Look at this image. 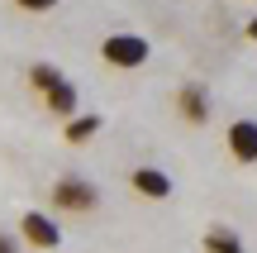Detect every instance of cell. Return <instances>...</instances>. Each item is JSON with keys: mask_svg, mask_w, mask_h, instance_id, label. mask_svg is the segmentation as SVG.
I'll use <instances>...</instances> for the list:
<instances>
[{"mask_svg": "<svg viewBox=\"0 0 257 253\" xmlns=\"http://www.w3.org/2000/svg\"><path fill=\"white\" fill-rule=\"evenodd\" d=\"M53 206L72 210V215H91V210L100 206V191L86 177H62V182H53Z\"/></svg>", "mask_w": 257, "mask_h": 253, "instance_id": "obj_2", "label": "cell"}, {"mask_svg": "<svg viewBox=\"0 0 257 253\" xmlns=\"http://www.w3.org/2000/svg\"><path fill=\"white\" fill-rule=\"evenodd\" d=\"M0 253H19V239L15 234H0Z\"/></svg>", "mask_w": 257, "mask_h": 253, "instance_id": "obj_12", "label": "cell"}, {"mask_svg": "<svg viewBox=\"0 0 257 253\" xmlns=\"http://www.w3.org/2000/svg\"><path fill=\"white\" fill-rule=\"evenodd\" d=\"M128 187H134L138 196H148V201H167L172 196V177H167L162 167H134L128 172Z\"/></svg>", "mask_w": 257, "mask_h": 253, "instance_id": "obj_5", "label": "cell"}, {"mask_svg": "<svg viewBox=\"0 0 257 253\" xmlns=\"http://www.w3.org/2000/svg\"><path fill=\"white\" fill-rule=\"evenodd\" d=\"M100 57L110 67H119V72H134V67H143L148 57H153V43H148L143 34H105L100 38Z\"/></svg>", "mask_w": 257, "mask_h": 253, "instance_id": "obj_1", "label": "cell"}, {"mask_svg": "<svg viewBox=\"0 0 257 253\" xmlns=\"http://www.w3.org/2000/svg\"><path fill=\"white\" fill-rule=\"evenodd\" d=\"M205 253H248V248H243V239L229 225H210L205 229Z\"/></svg>", "mask_w": 257, "mask_h": 253, "instance_id": "obj_8", "label": "cell"}, {"mask_svg": "<svg viewBox=\"0 0 257 253\" xmlns=\"http://www.w3.org/2000/svg\"><path fill=\"white\" fill-rule=\"evenodd\" d=\"M43 105H48V115H57V120H72V115H81V110H76V105H81V96H76V86L67 81V76L53 86V91H43Z\"/></svg>", "mask_w": 257, "mask_h": 253, "instance_id": "obj_7", "label": "cell"}, {"mask_svg": "<svg viewBox=\"0 0 257 253\" xmlns=\"http://www.w3.org/2000/svg\"><path fill=\"white\" fill-rule=\"evenodd\" d=\"M100 129H105L100 115H72V120H67V143H91Z\"/></svg>", "mask_w": 257, "mask_h": 253, "instance_id": "obj_9", "label": "cell"}, {"mask_svg": "<svg viewBox=\"0 0 257 253\" xmlns=\"http://www.w3.org/2000/svg\"><path fill=\"white\" fill-rule=\"evenodd\" d=\"M176 115H181L186 124H205L210 120V91H205L200 81H186L181 91H176Z\"/></svg>", "mask_w": 257, "mask_h": 253, "instance_id": "obj_4", "label": "cell"}, {"mask_svg": "<svg viewBox=\"0 0 257 253\" xmlns=\"http://www.w3.org/2000/svg\"><path fill=\"white\" fill-rule=\"evenodd\" d=\"M243 34H248V38H252V43H257V15L248 19V29H243Z\"/></svg>", "mask_w": 257, "mask_h": 253, "instance_id": "obj_13", "label": "cell"}, {"mask_svg": "<svg viewBox=\"0 0 257 253\" xmlns=\"http://www.w3.org/2000/svg\"><path fill=\"white\" fill-rule=\"evenodd\" d=\"M229 153L238 162H257V120H233L229 124Z\"/></svg>", "mask_w": 257, "mask_h": 253, "instance_id": "obj_6", "label": "cell"}, {"mask_svg": "<svg viewBox=\"0 0 257 253\" xmlns=\"http://www.w3.org/2000/svg\"><path fill=\"white\" fill-rule=\"evenodd\" d=\"M29 81H34V91H53V86L62 81V72H57L53 62H34L29 67Z\"/></svg>", "mask_w": 257, "mask_h": 253, "instance_id": "obj_10", "label": "cell"}, {"mask_svg": "<svg viewBox=\"0 0 257 253\" xmlns=\"http://www.w3.org/2000/svg\"><path fill=\"white\" fill-rule=\"evenodd\" d=\"M19 239L34 248H57L62 244V229L53 225V215H43V210H24V220H19Z\"/></svg>", "mask_w": 257, "mask_h": 253, "instance_id": "obj_3", "label": "cell"}, {"mask_svg": "<svg viewBox=\"0 0 257 253\" xmlns=\"http://www.w3.org/2000/svg\"><path fill=\"white\" fill-rule=\"evenodd\" d=\"M19 10H29V15H48V10H57V0H15Z\"/></svg>", "mask_w": 257, "mask_h": 253, "instance_id": "obj_11", "label": "cell"}]
</instances>
